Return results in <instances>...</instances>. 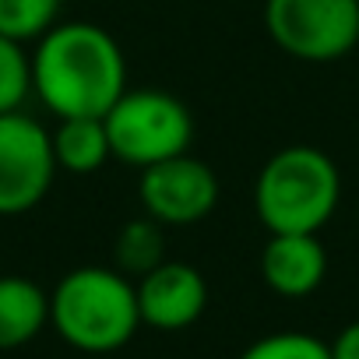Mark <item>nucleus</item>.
Listing matches in <instances>:
<instances>
[{
    "label": "nucleus",
    "instance_id": "4468645a",
    "mask_svg": "<svg viewBox=\"0 0 359 359\" xmlns=\"http://www.w3.org/2000/svg\"><path fill=\"white\" fill-rule=\"evenodd\" d=\"M32 95V57L25 43L0 36V113H18Z\"/></svg>",
    "mask_w": 359,
    "mask_h": 359
},
{
    "label": "nucleus",
    "instance_id": "2eb2a0df",
    "mask_svg": "<svg viewBox=\"0 0 359 359\" xmlns=\"http://www.w3.org/2000/svg\"><path fill=\"white\" fill-rule=\"evenodd\" d=\"M240 359H331V345L306 331H275L247 345Z\"/></svg>",
    "mask_w": 359,
    "mask_h": 359
},
{
    "label": "nucleus",
    "instance_id": "20e7f679",
    "mask_svg": "<svg viewBox=\"0 0 359 359\" xmlns=\"http://www.w3.org/2000/svg\"><path fill=\"white\" fill-rule=\"evenodd\" d=\"M113 158L148 169L184 155L194 141V116L176 95L162 88H127L102 116Z\"/></svg>",
    "mask_w": 359,
    "mask_h": 359
},
{
    "label": "nucleus",
    "instance_id": "0eeeda50",
    "mask_svg": "<svg viewBox=\"0 0 359 359\" xmlns=\"http://www.w3.org/2000/svg\"><path fill=\"white\" fill-rule=\"evenodd\" d=\"M137 194L144 215L155 219L158 226H194L215 212L222 187L215 169L205 158L184 151L176 158L141 169Z\"/></svg>",
    "mask_w": 359,
    "mask_h": 359
},
{
    "label": "nucleus",
    "instance_id": "1a4fd4ad",
    "mask_svg": "<svg viewBox=\"0 0 359 359\" xmlns=\"http://www.w3.org/2000/svg\"><path fill=\"white\" fill-rule=\"evenodd\" d=\"M327 275V250L317 233H268L261 250V278L285 299H303L320 289Z\"/></svg>",
    "mask_w": 359,
    "mask_h": 359
},
{
    "label": "nucleus",
    "instance_id": "9b49d317",
    "mask_svg": "<svg viewBox=\"0 0 359 359\" xmlns=\"http://www.w3.org/2000/svg\"><path fill=\"white\" fill-rule=\"evenodd\" d=\"M50 137H53L57 169H64V172L92 176V172H99L113 158L102 116H67V120H57V130Z\"/></svg>",
    "mask_w": 359,
    "mask_h": 359
},
{
    "label": "nucleus",
    "instance_id": "f03ea898",
    "mask_svg": "<svg viewBox=\"0 0 359 359\" xmlns=\"http://www.w3.org/2000/svg\"><path fill=\"white\" fill-rule=\"evenodd\" d=\"M50 324L78 352L123 348L141 327L134 278L102 264L67 271L50 292Z\"/></svg>",
    "mask_w": 359,
    "mask_h": 359
},
{
    "label": "nucleus",
    "instance_id": "6e6552de",
    "mask_svg": "<svg viewBox=\"0 0 359 359\" xmlns=\"http://www.w3.org/2000/svg\"><path fill=\"white\" fill-rule=\"evenodd\" d=\"M141 327L155 331H184L201 320L208 306V282L187 261H162L134 282Z\"/></svg>",
    "mask_w": 359,
    "mask_h": 359
},
{
    "label": "nucleus",
    "instance_id": "ddd939ff",
    "mask_svg": "<svg viewBox=\"0 0 359 359\" xmlns=\"http://www.w3.org/2000/svg\"><path fill=\"white\" fill-rule=\"evenodd\" d=\"M60 18V0H0V36L39 43Z\"/></svg>",
    "mask_w": 359,
    "mask_h": 359
},
{
    "label": "nucleus",
    "instance_id": "7ed1b4c3",
    "mask_svg": "<svg viewBox=\"0 0 359 359\" xmlns=\"http://www.w3.org/2000/svg\"><path fill=\"white\" fill-rule=\"evenodd\" d=\"M341 201V176L313 144L278 148L257 172L254 208L268 233H320Z\"/></svg>",
    "mask_w": 359,
    "mask_h": 359
},
{
    "label": "nucleus",
    "instance_id": "423d86ee",
    "mask_svg": "<svg viewBox=\"0 0 359 359\" xmlns=\"http://www.w3.org/2000/svg\"><path fill=\"white\" fill-rule=\"evenodd\" d=\"M53 137L29 113H0V215L39 208L57 180Z\"/></svg>",
    "mask_w": 359,
    "mask_h": 359
},
{
    "label": "nucleus",
    "instance_id": "f257e3e1",
    "mask_svg": "<svg viewBox=\"0 0 359 359\" xmlns=\"http://www.w3.org/2000/svg\"><path fill=\"white\" fill-rule=\"evenodd\" d=\"M32 92L57 116H106L127 92L120 43L92 22H57L32 53Z\"/></svg>",
    "mask_w": 359,
    "mask_h": 359
},
{
    "label": "nucleus",
    "instance_id": "dca6fc26",
    "mask_svg": "<svg viewBox=\"0 0 359 359\" xmlns=\"http://www.w3.org/2000/svg\"><path fill=\"white\" fill-rule=\"evenodd\" d=\"M331 359H359V320L338 331V338L331 341Z\"/></svg>",
    "mask_w": 359,
    "mask_h": 359
},
{
    "label": "nucleus",
    "instance_id": "39448f33",
    "mask_svg": "<svg viewBox=\"0 0 359 359\" xmlns=\"http://www.w3.org/2000/svg\"><path fill=\"white\" fill-rule=\"evenodd\" d=\"M271 43L303 64H334L359 46V0H264Z\"/></svg>",
    "mask_w": 359,
    "mask_h": 359
},
{
    "label": "nucleus",
    "instance_id": "f8f14e48",
    "mask_svg": "<svg viewBox=\"0 0 359 359\" xmlns=\"http://www.w3.org/2000/svg\"><path fill=\"white\" fill-rule=\"evenodd\" d=\"M113 257H116V271H123L127 278L148 275L151 268H158L165 261V226H158L148 215L123 222Z\"/></svg>",
    "mask_w": 359,
    "mask_h": 359
},
{
    "label": "nucleus",
    "instance_id": "9d476101",
    "mask_svg": "<svg viewBox=\"0 0 359 359\" xmlns=\"http://www.w3.org/2000/svg\"><path fill=\"white\" fill-rule=\"evenodd\" d=\"M50 324V292L25 275H0V352L29 345Z\"/></svg>",
    "mask_w": 359,
    "mask_h": 359
}]
</instances>
